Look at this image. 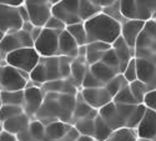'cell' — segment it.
I'll use <instances>...</instances> for the list:
<instances>
[{
    "label": "cell",
    "mask_w": 156,
    "mask_h": 141,
    "mask_svg": "<svg viewBox=\"0 0 156 141\" xmlns=\"http://www.w3.org/2000/svg\"><path fill=\"white\" fill-rule=\"evenodd\" d=\"M102 12L108 14L109 16H111L116 21H119L120 24H122L126 20L124 18V15H122V12H121V9H120V0H115L111 5L102 8Z\"/></svg>",
    "instance_id": "obj_36"
},
{
    "label": "cell",
    "mask_w": 156,
    "mask_h": 141,
    "mask_svg": "<svg viewBox=\"0 0 156 141\" xmlns=\"http://www.w3.org/2000/svg\"><path fill=\"white\" fill-rule=\"evenodd\" d=\"M156 54V21L147 20L135 45V58Z\"/></svg>",
    "instance_id": "obj_5"
},
{
    "label": "cell",
    "mask_w": 156,
    "mask_h": 141,
    "mask_svg": "<svg viewBox=\"0 0 156 141\" xmlns=\"http://www.w3.org/2000/svg\"><path fill=\"white\" fill-rule=\"evenodd\" d=\"M99 115V110H94V112L91 115H89L86 118H83L80 120L75 121L73 125L77 129L81 135H89L93 136L94 135V130H95V118Z\"/></svg>",
    "instance_id": "obj_24"
},
{
    "label": "cell",
    "mask_w": 156,
    "mask_h": 141,
    "mask_svg": "<svg viewBox=\"0 0 156 141\" xmlns=\"http://www.w3.org/2000/svg\"><path fill=\"white\" fill-rule=\"evenodd\" d=\"M100 61H102L104 64H106V65H109L110 68H112V69H115L118 72H120L121 61H120L118 54H116V51L112 48L105 51V54H104V56H102V59Z\"/></svg>",
    "instance_id": "obj_34"
},
{
    "label": "cell",
    "mask_w": 156,
    "mask_h": 141,
    "mask_svg": "<svg viewBox=\"0 0 156 141\" xmlns=\"http://www.w3.org/2000/svg\"><path fill=\"white\" fill-rule=\"evenodd\" d=\"M73 124L65 121H53L45 125V141H55L68 135Z\"/></svg>",
    "instance_id": "obj_20"
},
{
    "label": "cell",
    "mask_w": 156,
    "mask_h": 141,
    "mask_svg": "<svg viewBox=\"0 0 156 141\" xmlns=\"http://www.w3.org/2000/svg\"><path fill=\"white\" fill-rule=\"evenodd\" d=\"M0 141H18V137L14 134L3 130V132L0 134Z\"/></svg>",
    "instance_id": "obj_43"
},
{
    "label": "cell",
    "mask_w": 156,
    "mask_h": 141,
    "mask_svg": "<svg viewBox=\"0 0 156 141\" xmlns=\"http://www.w3.org/2000/svg\"><path fill=\"white\" fill-rule=\"evenodd\" d=\"M80 45L76 43V40L71 36V34L65 29L59 35V55L70 56L75 59L79 54Z\"/></svg>",
    "instance_id": "obj_17"
},
{
    "label": "cell",
    "mask_w": 156,
    "mask_h": 141,
    "mask_svg": "<svg viewBox=\"0 0 156 141\" xmlns=\"http://www.w3.org/2000/svg\"><path fill=\"white\" fill-rule=\"evenodd\" d=\"M144 105L147 109L156 111V89L155 90H149L144 99Z\"/></svg>",
    "instance_id": "obj_41"
},
{
    "label": "cell",
    "mask_w": 156,
    "mask_h": 141,
    "mask_svg": "<svg viewBox=\"0 0 156 141\" xmlns=\"http://www.w3.org/2000/svg\"><path fill=\"white\" fill-rule=\"evenodd\" d=\"M24 112L23 106L19 105H2L0 108V121L4 122L8 119H11L16 116V115Z\"/></svg>",
    "instance_id": "obj_35"
},
{
    "label": "cell",
    "mask_w": 156,
    "mask_h": 141,
    "mask_svg": "<svg viewBox=\"0 0 156 141\" xmlns=\"http://www.w3.org/2000/svg\"><path fill=\"white\" fill-rule=\"evenodd\" d=\"M139 136L136 129L133 127H120V129L112 130L110 136L105 141H137Z\"/></svg>",
    "instance_id": "obj_25"
},
{
    "label": "cell",
    "mask_w": 156,
    "mask_h": 141,
    "mask_svg": "<svg viewBox=\"0 0 156 141\" xmlns=\"http://www.w3.org/2000/svg\"><path fill=\"white\" fill-rule=\"evenodd\" d=\"M112 49L116 51L120 61H121V68H120V74L124 72V70L126 69L129 61L133 58H135V49L130 48L127 45V43L124 40V37L120 35L118 39L112 43Z\"/></svg>",
    "instance_id": "obj_18"
},
{
    "label": "cell",
    "mask_w": 156,
    "mask_h": 141,
    "mask_svg": "<svg viewBox=\"0 0 156 141\" xmlns=\"http://www.w3.org/2000/svg\"><path fill=\"white\" fill-rule=\"evenodd\" d=\"M3 105V102H2V90H0V108H2Z\"/></svg>",
    "instance_id": "obj_51"
},
{
    "label": "cell",
    "mask_w": 156,
    "mask_h": 141,
    "mask_svg": "<svg viewBox=\"0 0 156 141\" xmlns=\"http://www.w3.org/2000/svg\"><path fill=\"white\" fill-rule=\"evenodd\" d=\"M0 4L19 8V6H21V5L25 4V0H0Z\"/></svg>",
    "instance_id": "obj_44"
},
{
    "label": "cell",
    "mask_w": 156,
    "mask_h": 141,
    "mask_svg": "<svg viewBox=\"0 0 156 141\" xmlns=\"http://www.w3.org/2000/svg\"><path fill=\"white\" fill-rule=\"evenodd\" d=\"M155 21H156V19H155Z\"/></svg>",
    "instance_id": "obj_53"
},
{
    "label": "cell",
    "mask_w": 156,
    "mask_h": 141,
    "mask_svg": "<svg viewBox=\"0 0 156 141\" xmlns=\"http://www.w3.org/2000/svg\"><path fill=\"white\" fill-rule=\"evenodd\" d=\"M40 58H41L40 54L37 53L34 46H28V48H21V49L14 50L11 53L6 54L5 60L9 65L14 66L19 70L31 72V70L40 61Z\"/></svg>",
    "instance_id": "obj_4"
},
{
    "label": "cell",
    "mask_w": 156,
    "mask_h": 141,
    "mask_svg": "<svg viewBox=\"0 0 156 141\" xmlns=\"http://www.w3.org/2000/svg\"><path fill=\"white\" fill-rule=\"evenodd\" d=\"M137 76L141 81H144L150 90L156 89V54L136 58Z\"/></svg>",
    "instance_id": "obj_12"
},
{
    "label": "cell",
    "mask_w": 156,
    "mask_h": 141,
    "mask_svg": "<svg viewBox=\"0 0 156 141\" xmlns=\"http://www.w3.org/2000/svg\"><path fill=\"white\" fill-rule=\"evenodd\" d=\"M84 25L87 33V44L93 41L112 44L121 35V24L102 11L84 21Z\"/></svg>",
    "instance_id": "obj_3"
},
{
    "label": "cell",
    "mask_w": 156,
    "mask_h": 141,
    "mask_svg": "<svg viewBox=\"0 0 156 141\" xmlns=\"http://www.w3.org/2000/svg\"><path fill=\"white\" fill-rule=\"evenodd\" d=\"M146 111L144 104H119L111 101L99 110L100 116L105 120L112 130L120 127H133L136 129L140 120Z\"/></svg>",
    "instance_id": "obj_2"
},
{
    "label": "cell",
    "mask_w": 156,
    "mask_h": 141,
    "mask_svg": "<svg viewBox=\"0 0 156 141\" xmlns=\"http://www.w3.org/2000/svg\"><path fill=\"white\" fill-rule=\"evenodd\" d=\"M136 132L139 139H147L156 141V111L147 109L144 114V116L140 120Z\"/></svg>",
    "instance_id": "obj_15"
},
{
    "label": "cell",
    "mask_w": 156,
    "mask_h": 141,
    "mask_svg": "<svg viewBox=\"0 0 156 141\" xmlns=\"http://www.w3.org/2000/svg\"><path fill=\"white\" fill-rule=\"evenodd\" d=\"M2 102H3V105H19V106H23L24 90L2 91Z\"/></svg>",
    "instance_id": "obj_30"
},
{
    "label": "cell",
    "mask_w": 156,
    "mask_h": 141,
    "mask_svg": "<svg viewBox=\"0 0 156 141\" xmlns=\"http://www.w3.org/2000/svg\"><path fill=\"white\" fill-rule=\"evenodd\" d=\"M102 11V8L94 4L90 0H79V15L83 21L89 20Z\"/></svg>",
    "instance_id": "obj_26"
},
{
    "label": "cell",
    "mask_w": 156,
    "mask_h": 141,
    "mask_svg": "<svg viewBox=\"0 0 156 141\" xmlns=\"http://www.w3.org/2000/svg\"><path fill=\"white\" fill-rule=\"evenodd\" d=\"M122 75L125 76V79L129 83H133V81L139 79V76H137V66H136V58H133L131 60L129 61V64H127L126 69L124 70Z\"/></svg>",
    "instance_id": "obj_37"
},
{
    "label": "cell",
    "mask_w": 156,
    "mask_h": 141,
    "mask_svg": "<svg viewBox=\"0 0 156 141\" xmlns=\"http://www.w3.org/2000/svg\"><path fill=\"white\" fill-rule=\"evenodd\" d=\"M81 134L77 131V129L73 125L71 127H70V130H69V132H68V135L65 136V137H62V139H59V140H55V141H76V139L79 137Z\"/></svg>",
    "instance_id": "obj_42"
},
{
    "label": "cell",
    "mask_w": 156,
    "mask_h": 141,
    "mask_svg": "<svg viewBox=\"0 0 156 141\" xmlns=\"http://www.w3.org/2000/svg\"><path fill=\"white\" fill-rule=\"evenodd\" d=\"M145 20H139V19H126L121 24V36L124 40L127 43L130 48H134L136 45L137 37L145 25Z\"/></svg>",
    "instance_id": "obj_16"
},
{
    "label": "cell",
    "mask_w": 156,
    "mask_h": 141,
    "mask_svg": "<svg viewBox=\"0 0 156 141\" xmlns=\"http://www.w3.org/2000/svg\"><path fill=\"white\" fill-rule=\"evenodd\" d=\"M76 104V95L62 93H45L43 105L34 119L40 120L44 125L53 121L70 122Z\"/></svg>",
    "instance_id": "obj_1"
},
{
    "label": "cell",
    "mask_w": 156,
    "mask_h": 141,
    "mask_svg": "<svg viewBox=\"0 0 156 141\" xmlns=\"http://www.w3.org/2000/svg\"><path fill=\"white\" fill-rule=\"evenodd\" d=\"M24 23L19 8L0 4V29L5 34L20 30L24 26Z\"/></svg>",
    "instance_id": "obj_11"
},
{
    "label": "cell",
    "mask_w": 156,
    "mask_h": 141,
    "mask_svg": "<svg viewBox=\"0 0 156 141\" xmlns=\"http://www.w3.org/2000/svg\"><path fill=\"white\" fill-rule=\"evenodd\" d=\"M3 130H4V127H3V122H2V121H0V134H2V132H3Z\"/></svg>",
    "instance_id": "obj_49"
},
{
    "label": "cell",
    "mask_w": 156,
    "mask_h": 141,
    "mask_svg": "<svg viewBox=\"0 0 156 141\" xmlns=\"http://www.w3.org/2000/svg\"><path fill=\"white\" fill-rule=\"evenodd\" d=\"M27 80L21 75L20 70L9 65L8 62L0 65V90L2 91H15V90H24Z\"/></svg>",
    "instance_id": "obj_6"
},
{
    "label": "cell",
    "mask_w": 156,
    "mask_h": 141,
    "mask_svg": "<svg viewBox=\"0 0 156 141\" xmlns=\"http://www.w3.org/2000/svg\"><path fill=\"white\" fill-rule=\"evenodd\" d=\"M112 101L115 102H119V104H129V105H134V104H139L136 101V99L134 97L131 90H130V86H125L124 89L116 94L114 97H112Z\"/></svg>",
    "instance_id": "obj_33"
},
{
    "label": "cell",
    "mask_w": 156,
    "mask_h": 141,
    "mask_svg": "<svg viewBox=\"0 0 156 141\" xmlns=\"http://www.w3.org/2000/svg\"><path fill=\"white\" fill-rule=\"evenodd\" d=\"M137 141H155V140H147V139H139Z\"/></svg>",
    "instance_id": "obj_50"
},
{
    "label": "cell",
    "mask_w": 156,
    "mask_h": 141,
    "mask_svg": "<svg viewBox=\"0 0 156 141\" xmlns=\"http://www.w3.org/2000/svg\"><path fill=\"white\" fill-rule=\"evenodd\" d=\"M130 83L125 79V76L122 74H118L115 76L114 79H111L109 83L105 84V87H106V90L110 93V95L114 97L116 94H118L121 89H124L125 86H127Z\"/></svg>",
    "instance_id": "obj_31"
},
{
    "label": "cell",
    "mask_w": 156,
    "mask_h": 141,
    "mask_svg": "<svg viewBox=\"0 0 156 141\" xmlns=\"http://www.w3.org/2000/svg\"><path fill=\"white\" fill-rule=\"evenodd\" d=\"M94 108L90 106L87 102L85 101V99L83 97L81 93L79 91L76 94V104H75V109H74V114H73V120H71V124H74L75 121L80 120L83 118H86L89 115H91L94 112Z\"/></svg>",
    "instance_id": "obj_23"
},
{
    "label": "cell",
    "mask_w": 156,
    "mask_h": 141,
    "mask_svg": "<svg viewBox=\"0 0 156 141\" xmlns=\"http://www.w3.org/2000/svg\"><path fill=\"white\" fill-rule=\"evenodd\" d=\"M76 141H96V140L93 136H89V135H80L76 139Z\"/></svg>",
    "instance_id": "obj_46"
},
{
    "label": "cell",
    "mask_w": 156,
    "mask_h": 141,
    "mask_svg": "<svg viewBox=\"0 0 156 141\" xmlns=\"http://www.w3.org/2000/svg\"><path fill=\"white\" fill-rule=\"evenodd\" d=\"M24 5L29 12L30 21L36 26H44L51 16V0H25Z\"/></svg>",
    "instance_id": "obj_10"
},
{
    "label": "cell",
    "mask_w": 156,
    "mask_h": 141,
    "mask_svg": "<svg viewBox=\"0 0 156 141\" xmlns=\"http://www.w3.org/2000/svg\"><path fill=\"white\" fill-rule=\"evenodd\" d=\"M112 132V129L109 126V124L104 120L100 114L95 118V130H94V135L93 137L96 140V141H105L110 134Z\"/></svg>",
    "instance_id": "obj_27"
},
{
    "label": "cell",
    "mask_w": 156,
    "mask_h": 141,
    "mask_svg": "<svg viewBox=\"0 0 156 141\" xmlns=\"http://www.w3.org/2000/svg\"><path fill=\"white\" fill-rule=\"evenodd\" d=\"M44 28L62 31V30L66 29V24H65L62 20H60L59 18H56V16H54V15H51V16L46 20V23H45V25H44Z\"/></svg>",
    "instance_id": "obj_39"
},
{
    "label": "cell",
    "mask_w": 156,
    "mask_h": 141,
    "mask_svg": "<svg viewBox=\"0 0 156 141\" xmlns=\"http://www.w3.org/2000/svg\"><path fill=\"white\" fill-rule=\"evenodd\" d=\"M6 62V60H5V55L0 51V65H3V64H5Z\"/></svg>",
    "instance_id": "obj_47"
},
{
    "label": "cell",
    "mask_w": 156,
    "mask_h": 141,
    "mask_svg": "<svg viewBox=\"0 0 156 141\" xmlns=\"http://www.w3.org/2000/svg\"><path fill=\"white\" fill-rule=\"evenodd\" d=\"M58 2H60V0H51V3H53V4H55V3H58Z\"/></svg>",
    "instance_id": "obj_52"
},
{
    "label": "cell",
    "mask_w": 156,
    "mask_h": 141,
    "mask_svg": "<svg viewBox=\"0 0 156 141\" xmlns=\"http://www.w3.org/2000/svg\"><path fill=\"white\" fill-rule=\"evenodd\" d=\"M51 15L59 18L66 25L83 23L79 15V0H60L53 4Z\"/></svg>",
    "instance_id": "obj_9"
},
{
    "label": "cell",
    "mask_w": 156,
    "mask_h": 141,
    "mask_svg": "<svg viewBox=\"0 0 156 141\" xmlns=\"http://www.w3.org/2000/svg\"><path fill=\"white\" fill-rule=\"evenodd\" d=\"M105 54V51H99V50H94L86 46V61L89 65H93V64L100 61Z\"/></svg>",
    "instance_id": "obj_40"
},
{
    "label": "cell",
    "mask_w": 156,
    "mask_h": 141,
    "mask_svg": "<svg viewBox=\"0 0 156 141\" xmlns=\"http://www.w3.org/2000/svg\"><path fill=\"white\" fill-rule=\"evenodd\" d=\"M30 121H31V118L28 116L25 112H21L19 115H16V116L4 121L3 122V127H4V130H6V131H9L11 134L19 135V134L24 132L25 130H28Z\"/></svg>",
    "instance_id": "obj_19"
},
{
    "label": "cell",
    "mask_w": 156,
    "mask_h": 141,
    "mask_svg": "<svg viewBox=\"0 0 156 141\" xmlns=\"http://www.w3.org/2000/svg\"><path fill=\"white\" fill-rule=\"evenodd\" d=\"M80 93L87 104L96 110H100L101 108H104L105 105H108L109 102L112 101V96L106 90L105 86H102V87H83V89H80Z\"/></svg>",
    "instance_id": "obj_14"
},
{
    "label": "cell",
    "mask_w": 156,
    "mask_h": 141,
    "mask_svg": "<svg viewBox=\"0 0 156 141\" xmlns=\"http://www.w3.org/2000/svg\"><path fill=\"white\" fill-rule=\"evenodd\" d=\"M137 19L139 20H155L156 19V0H136Z\"/></svg>",
    "instance_id": "obj_22"
},
{
    "label": "cell",
    "mask_w": 156,
    "mask_h": 141,
    "mask_svg": "<svg viewBox=\"0 0 156 141\" xmlns=\"http://www.w3.org/2000/svg\"><path fill=\"white\" fill-rule=\"evenodd\" d=\"M28 46H34L31 31L21 28L20 30H16L14 33L5 34L4 39L0 43V51L6 56V54L11 53V51Z\"/></svg>",
    "instance_id": "obj_8"
},
{
    "label": "cell",
    "mask_w": 156,
    "mask_h": 141,
    "mask_svg": "<svg viewBox=\"0 0 156 141\" xmlns=\"http://www.w3.org/2000/svg\"><path fill=\"white\" fill-rule=\"evenodd\" d=\"M102 86H105V84L101 83L98 78H95L90 70H87L85 78L83 80V84H81V89L83 87H102Z\"/></svg>",
    "instance_id": "obj_38"
},
{
    "label": "cell",
    "mask_w": 156,
    "mask_h": 141,
    "mask_svg": "<svg viewBox=\"0 0 156 141\" xmlns=\"http://www.w3.org/2000/svg\"><path fill=\"white\" fill-rule=\"evenodd\" d=\"M60 30H53L43 26L39 37L34 41V48L40 56H56L59 55V35Z\"/></svg>",
    "instance_id": "obj_7"
},
{
    "label": "cell",
    "mask_w": 156,
    "mask_h": 141,
    "mask_svg": "<svg viewBox=\"0 0 156 141\" xmlns=\"http://www.w3.org/2000/svg\"><path fill=\"white\" fill-rule=\"evenodd\" d=\"M4 36H5V33L2 29H0V43H2V40L4 39Z\"/></svg>",
    "instance_id": "obj_48"
},
{
    "label": "cell",
    "mask_w": 156,
    "mask_h": 141,
    "mask_svg": "<svg viewBox=\"0 0 156 141\" xmlns=\"http://www.w3.org/2000/svg\"><path fill=\"white\" fill-rule=\"evenodd\" d=\"M44 97H45V91L43 90L41 86L34 85L31 87L24 89V102H23L24 112L31 119H34L36 112L40 110L43 105Z\"/></svg>",
    "instance_id": "obj_13"
},
{
    "label": "cell",
    "mask_w": 156,
    "mask_h": 141,
    "mask_svg": "<svg viewBox=\"0 0 156 141\" xmlns=\"http://www.w3.org/2000/svg\"><path fill=\"white\" fill-rule=\"evenodd\" d=\"M66 30L71 34V36L76 40V43L80 46H84V45L87 44V33H86V29H85L84 21L71 24V25H66Z\"/></svg>",
    "instance_id": "obj_28"
},
{
    "label": "cell",
    "mask_w": 156,
    "mask_h": 141,
    "mask_svg": "<svg viewBox=\"0 0 156 141\" xmlns=\"http://www.w3.org/2000/svg\"><path fill=\"white\" fill-rule=\"evenodd\" d=\"M120 9L125 19H137L136 0H120Z\"/></svg>",
    "instance_id": "obj_32"
},
{
    "label": "cell",
    "mask_w": 156,
    "mask_h": 141,
    "mask_svg": "<svg viewBox=\"0 0 156 141\" xmlns=\"http://www.w3.org/2000/svg\"><path fill=\"white\" fill-rule=\"evenodd\" d=\"M89 70L93 72V75L95 76V78H98L104 84L109 83L118 74H120V72L116 71L115 69L110 68L109 65H106V64H104L102 61H98V62L93 64V65H90L89 66Z\"/></svg>",
    "instance_id": "obj_21"
},
{
    "label": "cell",
    "mask_w": 156,
    "mask_h": 141,
    "mask_svg": "<svg viewBox=\"0 0 156 141\" xmlns=\"http://www.w3.org/2000/svg\"><path fill=\"white\" fill-rule=\"evenodd\" d=\"M41 30H43V26H36V25H34V28H33V30H31V36H33L34 41L39 37V35H40Z\"/></svg>",
    "instance_id": "obj_45"
},
{
    "label": "cell",
    "mask_w": 156,
    "mask_h": 141,
    "mask_svg": "<svg viewBox=\"0 0 156 141\" xmlns=\"http://www.w3.org/2000/svg\"><path fill=\"white\" fill-rule=\"evenodd\" d=\"M129 86H130V90H131L134 97L136 99V101L139 102V104H144L145 95L150 90L149 86L144 81H141L140 79H137V80H135L133 83H130Z\"/></svg>",
    "instance_id": "obj_29"
}]
</instances>
